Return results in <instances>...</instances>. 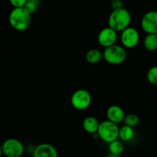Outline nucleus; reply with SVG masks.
<instances>
[{
  "mask_svg": "<svg viewBox=\"0 0 157 157\" xmlns=\"http://www.w3.org/2000/svg\"><path fill=\"white\" fill-rule=\"evenodd\" d=\"M9 21L12 29L18 32H24L30 26L32 17L24 7L14 8L9 13Z\"/></svg>",
  "mask_w": 157,
  "mask_h": 157,
  "instance_id": "1",
  "label": "nucleus"
},
{
  "mask_svg": "<svg viewBox=\"0 0 157 157\" xmlns=\"http://www.w3.org/2000/svg\"><path fill=\"white\" fill-rule=\"evenodd\" d=\"M131 22V15L125 8L113 10L108 18V26L116 31L122 32L128 28Z\"/></svg>",
  "mask_w": 157,
  "mask_h": 157,
  "instance_id": "2",
  "label": "nucleus"
},
{
  "mask_svg": "<svg viewBox=\"0 0 157 157\" xmlns=\"http://www.w3.org/2000/svg\"><path fill=\"white\" fill-rule=\"evenodd\" d=\"M119 128L117 124L107 120L100 123L97 134L101 140L110 144L119 139Z\"/></svg>",
  "mask_w": 157,
  "mask_h": 157,
  "instance_id": "3",
  "label": "nucleus"
},
{
  "mask_svg": "<svg viewBox=\"0 0 157 157\" xmlns=\"http://www.w3.org/2000/svg\"><path fill=\"white\" fill-rule=\"evenodd\" d=\"M103 57L108 64L117 65L125 61L127 58V52L124 47L115 44L110 47L105 48L103 52Z\"/></svg>",
  "mask_w": 157,
  "mask_h": 157,
  "instance_id": "4",
  "label": "nucleus"
},
{
  "mask_svg": "<svg viewBox=\"0 0 157 157\" xmlns=\"http://www.w3.org/2000/svg\"><path fill=\"white\" fill-rule=\"evenodd\" d=\"M92 97L90 92L85 89H78L72 94L71 104L77 110H85L90 106Z\"/></svg>",
  "mask_w": 157,
  "mask_h": 157,
  "instance_id": "5",
  "label": "nucleus"
},
{
  "mask_svg": "<svg viewBox=\"0 0 157 157\" xmlns=\"http://www.w3.org/2000/svg\"><path fill=\"white\" fill-rule=\"evenodd\" d=\"M3 155L6 157H21L25 151L22 143L15 138H9L2 145Z\"/></svg>",
  "mask_w": 157,
  "mask_h": 157,
  "instance_id": "6",
  "label": "nucleus"
},
{
  "mask_svg": "<svg viewBox=\"0 0 157 157\" xmlns=\"http://www.w3.org/2000/svg\"><path fill=\"white\" fill-rule=\"evenodd\" d=\"M139 32L135 28L129 26L121 32V41L123 47L126 48H133L136 47L140 41Z\"/></svg>",
  "mask_w": 157,
  "mask_h": 157,
  "instance_id": "7",
  "label": "nucleus"
},
{
  "mask_svg": "<svg viewBox=\"0 0 157 157\" xmlns=\"http://www.w3.org/2000/svg\"><path fill=\"white\" fill-rule=\"evenodd\" d=\"M140 24L147 34H157V11H149L144 14Z\"/></svg>",
  "mask_w": 157,
  "mask_h": 157,
  "instance_id": "8",
  "label": "nucleus"
},
{
  "mask_svg": "<svg viewBox=\"0 0 157 157\" xmlns=\"http://www.w3.org/2000/svg\"><path fill=\"white\" fill-rule=\"evenodd\" d=\"M117 40V32L109 26L101 29L98 35V43L100 45L104 48L116 44Z\"/></svg>",
  "mask_w": 157,
  "mask_h": 157,
  "instance_id": "9",
  "label": "nucleus"
},
{
  "mask_svg": "<svg viewBox=\"0 0 157 157\" xmlns=\"http://www.w3.org/2000/svg\"><path fill=\"white\" fill-rule=\"evenodd\" d=\"M33 157H58L56 148L48 143L40 144L34 149Z\"/></svg>",
  "mask_w": 157,
  "mask_h": 157,
  "instance_id": "10",
  "label": "nucleus"
},
{
  "mask_svg": "<svg viewBox=\"0 0 157 157\" xmlns=\"http://www.w3.org/2000/svg\"><path fill=\"white\" fill-rule=\"evenodd\" d=\"M107 120L114 124H119L124 122L125 118V113L122 107L117 105H111L107 108Z\"/></svg>",
  "mask_w": 157,
  "mask_h": 157,
  "instance_id": "11",
  "label": "nucleus"
},
{
  "mask_svg": "<svg viewBox=\"0 0 157 157\" xmlns=\"http://www.w3.org/2000/svg\"><path fill=\"white\" fill-rule=\"evenodd\" d=\"M100 122L95 117L89 116L84 119L82 123V127L84 131L90 134H95L99 128Z\"/></svg>",
  "mask_w": 157,
  "mask_h": 157,
  "instance_id": "12",
  "label": "nucleus"
},
{
  "mask_svg": "<svg viewBox=\"0 0 157 157\" xmlns=\"http://www.w3.org/2000/svg\"><path fill=\"white\" fill-rule=\"evenodd\" d=\"M135 131L133 127L127 126L126 124L119 128V139L123 142H129L134 137Z\"/></svg>",
  "mask_w": 157,
  "mask_h": 157,
  "instance_id": "13",
  "label": "nucleus"
},
{
  "mask_svg": "<svg viewBox=\"0 0 157 157\" xmlns=\"http://www.w3.org/2000/svg\"><path fill=\"white\" fill-rule=\"evenodd\" d=\"M104 58L103 52L96 48H93L89 50L85 55V59L90 64H97L100 62Z\"/></svg>",
  "mask_w": 157,
  "mask_h": 157,
  "instance_id": "14",
  "label": "nucleus"
},
{
  "mask_svg": "<svg viewBox=\"0 0 157 157\" xmlns=\"http://www.w3.org/2000/svg\"><path fill=\"white\" fill-rule=\"evenodd\" d=\"M144 48L149 52L157 50V34H147L144 40Z\"/></svg>",
  "mask_w": 157,
  "mask_h": 157,
  "instance_id": "15",
  "label": "nucleus"
},
{
  "mask_svg": "<svg viewBox=\"0 0 157 157\" xmlns=\"http://www.w3.org/2000/svg\"><path fill=\"white\" fill-rule=\"evenodd\" d=\"M108 149L109 152L110 153L121 156L124 150V144H123V141L119 140H116L110 143L109 144Z\"/></svg>",
  "mask_w": 157,
  "mask_h": 157,
  "instance_id": "16",
  "label": "nucleus"
},
{
  "mask_svg": "<svg viewBox=\"0 0 157 157\" xmlns=\"http://www.w3.org/2000/svg\"><path fill=\"white\" fill-rule=\"evenodd\" d=\"M124 123L126 125L130 126V127L134 128L139 124L140 117L138 115L135 114V113H129V114L125 116Z\"/></svg>",
  "mask_w": 157,
  "mask_h": 157,
  "instance_id": "17",
  "label": "nucleus"
},
{
  "mask_svg": "<svg viewBox=\"0 0 157 157\" xmlns=\"http://www.w3.org/2000/svg\"><path fill=\"white\" fill-rule=\"evenodd\" d=\"M147 79L152 85H157V66H153L147 74Z\"/></svg>",
  "mask_w": 157,
  "mask_h": 157,
  "instance_id": "18",
  "label": "nucleus"
},
{
  "mask_svg": "<svg viewBox=\"0 0 157 157\" xmlns=\"http://www.w3.org/2000/svg\"><path fill=\"white\" fill-rule=\"evenodd\" d=\"M39 4V0H27L24 8L32 15L38 9Z\"/></svg>",
  "mask_w": 157,
  "mask_h": 157,
  "instance_id": "19",
  "label": "nucleus"
},
{
  "mask_svg": "<svg viewBox=\"0 0 157 157\" xmlns=\"http://www.w3.org/2000/svg\"><path fill=\"white\" fill-rule=\"evenodd\" d=\"M9 1L13 8H21L24 7L27 0H9Z\"/></svg>",
  "mask_w": 157,
  "mask_h": 157,
  "instance_id": "20",
  "label": "nucleus"
},
{
  "mask_svg": "<svg viewBox=\"0 0 157 157\" xmlns=\"http://www.w3.org/2000/svg\"><path fill=\"white\" fill-rule=\"evenodd\" d=\"M123 5H124V2L122 0H111V2H110V6L113 10L121 9L123 8Z\"/></svg>",
  "mask_w": 157,
  "mask_h": 157,
  "instance_id": "21",
  "label": "nucleus"
},
{
  "mask_svg": "<svg viewBox=\"0 0 157 157\" xmlns=\"http://www.w3.org/2000/svg\"><path fill=\"white\" fill-rule=\"evenodd\" d=\"M107 157H120V156L119 155H115V154H113V153H110Z\"/></svg>",
  "mask_w": 157,
  "mask_h": 157,
  "instance_id": "22",
  "label": "nucleus"
},
{
  "mask_svg": "<svg viewBox=\"0 0 157 157\" xmlns=\"http://www.w3.org/2000/svg\"><path fill=\"white\" fill-rule=\"evenodd\" d=\"M3 155V152H2V146H0V157H2V156Z\"/></svg>",
  "mask_w": 157,
  "mask_h": 157,
  "instance_id": "23",
  "label": "nucleus"
}]
</instances>
